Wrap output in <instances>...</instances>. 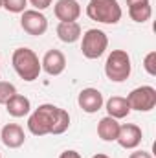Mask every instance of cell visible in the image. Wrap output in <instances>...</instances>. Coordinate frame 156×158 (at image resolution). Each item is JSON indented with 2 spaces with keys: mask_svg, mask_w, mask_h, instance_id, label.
I'll use <instances>...</instances> for the list:
<instances>
[{
  "mask_svg": "<svg viewBox=\"0 0 156 158\" xmlns=\"http://www.w3.org/2000/svg\"><path fill=\"white\" fill-rule=\"evenodd\" d=\"M70 127V114L51 103L39 105L28 118V131L35 136L63 134Z\"/></svg>",
  "mask_w": 156,
  "mask_h": 158,
  "instance_id": "1",
  "label": "cell"
},
{
  "mask_svg": "<svg viewBox=\"0 0 156 158\" xmlns=\"http://www.w3.org/2000/svg\"><path fill=\"white\" fill-rule=\"evenodd\" d=\"M11 64H13V70L17 72V76L28 83L39 79L40 72H42L39 55L30 48H17L11 55Z\"/></svg>",
  "mask_w": 156,
  "mask_h": 158,
  "instance_id": "2",
  "label": "cell"
},
{
  "mask_svg": "<svg viewBox=\"0 0 156 158\" xmlns=\"http://www.w3.org/2000/svg\"><path fill=\"white\" fill-rule=\"evenodd\" d=\"M86 15L101 24H117L123 11L117 0H90L86 6Z\"/></svg>",
  "mask_w": 156,
  "mask_h": 158,
  "instance_id": "3",
  "label": "cell"
},
{
  "mask_svg": "<svg viewBox=\"0 0 156 158\" xmlns=\"http://www.w3.org/2000/svg\"><path fill=\"white\" fill-rule=\"evenodd\" d=\"M130 72H132L130 55L125 50H112L110 55L107 57V63H105L107 77L114 83H123L129 79Z\"/></svg>",
  "mask_w": 156,
  "mask_h": 158,
  "instance_id": "4",
  "label": "cell"
},
{
  "mask_svg": "<svg viewBox=\"0 0 156 158\" xmlns=\"http://www.w3.org/2000/svg\"><path fill=\"white\" fill-rule=\"evenodd\" d=\"M109 48V37L103 30L90 28L83 33L81 42V52L86 59H99Z\"/></svg>",
  "mask_w": 156,
  "mask_h": 158,
  "instance_id": "5",
  "label": "cell"
},
{
  "mask_svg": "<svg viewBox=\"0 0 156 158\" xmlns=\"http://www.w3.org/2000/svg\"><path fill=\"white\" fill-rule=\"evenodd\" d=\"M129 107L130 110H138V112H149L156 107V88L143 85L134 88L129 96H127Z\"/></svg>",
  "mask_w": 156,
  "mask_h": 158,
  "instance_id": "6",
  "label": "cell"
},
{
  "mask_svg": "<svg viewBox=\"0 0 156 158\" xmlns=\"http://www.w3.org/2000/svg\"><path fill=\"white\" fill-rule=\"evenodd\" d=\"M20 26H22V30H24L28 35L40 37V35H44L46 30H48V19L42 15V11L26 9V11H22Z\"/></svg>",
  "mask_w": 156,
  "mask_h": 158,
  "instance_id": "7",
  "label": "cell"
},
{
  "mask_svg": "<svg viewBox=\"0 0 156 158\" xmlns=\"http://www.w3.org/2000/svg\"><path fill=\"white\" fill-rule=\"evenodd\" d=\"M77 105L81 107L83 112H86V114H96L97 110L103 109L105 99H103V94H101L97 88L88 86V88H83V90L79 92Z\"/></svg>",
  "mask_w": 156,
  "mask_h": 158,
  "instance_id": "8",
  "label": "cell"
},
{
  "mask_svg": "<svg viewBox=\"0 0 156 158\" xmlns=\"http://www.w3.org/2000/svg\"><path fill=\"white\" fill-rule=\"evenodd\" d=\"M143 140V132L142 127L134 125V123H125L119 125V132H117L116 142L123 149H136Z\"/></svg>",
  "mask_w": 156,
  "mask_h": 158,
  "instance_id": "9",
  "label": "cell"
},
{
  "mask_svg": "<svg viewBox=\"0 0 156 158\" xmlns=\"http://www.w3.org/2000/svg\"><path fill=\"white\" fill-rule=\"evenodd\" d=\"M40 68L48 74V76H61L66 68V57L61 50H48L40 61Z\"/></svg>",
  "mask_w": 156,
  "mask_h": 158,
  "instance_id": "10",
  "label": "cell"
},
{
  "mask_svg": "<svg viewBox=\"0 0 156 158\" xmlns=\"http://www.w3.org/2000/svg\"><path fill=\"white\" fill-rule=\"evenodd\" d=\"M0 140L2 143L7 147V149H18L24 145L26 142V134H24V129L17 123H7L2 127L0 131Z\"/></svg>",
  "mask_w": 156,
  "mask_h": 158,
  "instance_id": "11",
  "label": "cell"
},
{
  "mask_svg": "<svg viewBox=\"0 0 156 158\" xmlns=\"http://www.w3.org/2000/svg\"><path fill=\"white\" fill-rule=\"evenodd\" d=\"M53 13L61 22H77L81 17V6L77 0H57Z\"/></svg>",
  "mask_w": 156,
  "mask_h": 158,
  "instance_id": "12",
  "label": "cell"
},
{
  "mask_svg": "<svg viewBox=\"0 0 156 158\" xmlns=\"http://www.w3.org/2000/svg\"><path fill=\"white\" fill-rule=\"evenodd\" d=\"M127 7H129V17L140 24L147 22L153 15L151 0H127Z\"/></svg>",
  "mask_w": 156,
  "mask_h": 158,
  "instance_id": "13",
  "label": "cell"
},
{
  "mask_svg": "<svg viewBox=\"0 0 156 158\" xmlns=\"http://www.w3.org/2000/svg\"><path fill=\"white\" fill-rule=\"evenodd\" d=\"M6 110H7V114L13 116V118H24V116H28L30 110H31V101H30L26 96H22V94L17 92V94L6 103Z\"/></svg>",
  "mask_w": 156,
  "mask_h": 158,
  "instance_id": "14",
  "label": "cell"
},
{
  "mask_svg": "<svg viewBox=\"0 0 156 158\" xmlns=\"http://www.w3.org/2000/svg\"><path fill=\"white\" fill-rule=\"evenodd\" d=\"M105 109L109 112V116L114 119H123L130 114V107H129V101L127 98H121V96H112L107 99L105 103Z\"/></svg>",
  "mask_w": 156,
  "mask_h": 158,
  "instance_id": "15",
  "label": "cell"
},
{
  "mask_svg": "<svg viewBox=\"0 0 156 158\" xmlns=\"http://www.w3.org/2000/svg\"><path fill=\"white\" fill-rule=\"evenodd\" d=\"M117 132H119L117 119L110 118V116H105V118L99 119V123H97V136L103 142H116Z\"/></svg>",
  "mask_w": 156,
  "mask_h": 158,
  "instance_id": "16",
  "label": "cell"
},
{
  "mask_svg": "<svg viewBox=\"0 0 156 158\" xmlns=\"http://www.w3.org/2000/svg\"><path fill=\"white\" fill-rule=\"evenodd\" d=\"M57 37L63 42H66V44H72V42L79 40V37H81V26H79V22H59V26H57Z\"/></svg>",
  "mask_w": 156,
  "mask_h": 158,
  "instance_id": "17",
  "label": "cell"
},
{
  "mask_svg": "<svg viewBox=\"0 0 156 158\" xmlns=\"http://www.w3.org/2000/svg\"><path fill=\"white\" fill-rule=\"evenodd\" d=\"M17 94V86L9 81H0V105H6Z\"/></svg>",
  "mask_w": 156,
  "mask_h": 158,
  "instance_id": "18",
  "label": "cell"
},
{
  "mask_svg": "<svg viewBox=\"0 0 156 158\" xmlns=\"http://www.w3.org/2000/svg\"><path fill=\"white\" fill-rule=\"evenodd\" d=\"M28 0H2V7L7 9L9 13H22L26 11Z\"/></svg>",
  "mask_w": 156,
  "mask_h": 158,
  "instance_id": "19",
  "label": "cell"
},
{
  "mask_svg": "<svg viewBox=\"0 0 156 158\" xmlns=\"http://www.w3.org/2000/svg\"><path fill=\"white\" fill-rule=\"evenodd\" d=\"M143 68L149 76H156V52H149L143 59Z\"/></svg>",
  "mask_w": 156,
  "mask_h": 158,
  "instance_id": "20",
  "label": "cell"
},
{
  "mask_svg": "<svg viewBox=\"0 0 156 158\" xmlns=\"http://www.w3.org/2000/svg\"><path fill=\"white\" fill-rule=\"evenodd\" d=\"M30 2H31V6L37 11H42V9H46V7L51 6V0H30Z\"/></svg>",
  "mask_w": 156,
  "mask_h": 158,
  "instance_id": "21",
  "label": "cell"
},
{
  "mask_svg": "<svg viewBox=\"0 0 156 158\" xmlns=\"http://www.w3.org/2000/svg\"><path fill=\"white\" fill-rule=\"evenodd\" d=\"M59 158H81V155L77 151H74V149H66V151H63L59 155Z\"/></svg>",
  "mask_w": 156,
  "mask_h": 158,
  "instance_id": "22",
  "label": "cell"
},
{
  "mask_svg": "<svg viewBox=\"0 0 156 158\" xmlns=\"http://www.w3.org/2000/svg\"><path fill=\"white\" fill-rule=\"evenodd\" d=\"M129 158H153L151 153H147V151H134V153H130Z\"/></svg>",
  "mask_w": 156,
  "mask_h": 158,
  "instance_id": "23",
  "label": "cell"
},
{
  "mask_svg": "<svg viewBox=\"0 0 156 158\" xmlns=\"http://www.w3.org/2000/svg\"><path fill=\"white\" fill-rule=\"evenodd\" d=\"M92 158H110V156H107V155H103V153H97V155H94Z\"/></svg>",
  "mask_w": 156,
  "mask_h": 158,
  "instance_id": "24",
  "label": "cell"
},
{
  "mask_svg": "<svg viewBox=\"0 0 156 158\" xmlns=\"http://www.w3.org/2000/svg\"><path fill=\"white\" fill-rule=\"evenodd\" d=\"M0 7H2V0H0Z\"/></svg>",
  "mask_w": 156,
  "mask_h": 158,
  "instance_id": "25",
  "label": "cell"
},
{
  "mask_svg": "<svg viewBox=\"0 0 156 158\" xmlns=\"http://www.w3.org/2000/svg\"><path fill=\"white\" fill-rule=\"evenodd\" d=\"M0 68H2V64H0Z\"/></svg>",
  "mask_w": 156,
  "mask_h": 158,
  "instance_id": "26",
  "label": "cell"
},
{
  "mask_svg": "<svg viewBox=\"0 0 156 158\" xmlns=\"http://www.w3.org/2000/svg\"><path fill=\"white\" fill-rule=\"evenodd\" d=\"M0 158H2V155H0Z\"/></svg>",
  "mask_w": 156,
  "mask_h": 158,
  "instance_id": "27",
  "label": "cell"
}]
</instances>
